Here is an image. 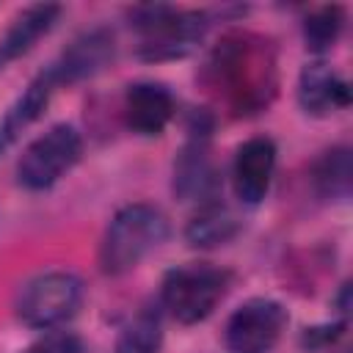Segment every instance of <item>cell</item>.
Instances as JSON below:
<instances>
[{
  "mask_svg": "<svg viewBox=\"0 0 353 353\" xmlns=\"http://www.w3.org/2000/svg\"><path fill=\"white\" fill-rule=\"evenodd\" d=\"M171 226L160 207L135 201L121 207L99 240V270L105 276H124L135 270L152 251H157Z\"/></svg>",
  "mask_w": 353,
  "mask_h": 353,
  "instance_id": "cell-1",
  "label": "cell"
},
{
  "mask_svg": "<svg viewBox=\"0 0 353 353\" xmlns=\"http://www.w3.org/2000/svg\"><path fill=\"white\" fill-rule=\"evenodd\" d=\"M130 19L141 33L138 58L143 61L185 58L201 44L210 28L204 11H182L171 6H138L130 11Z\"/></svg>",
  "mask_w": 353,
  "mask_h": 353,
  "instance_id": "cell-2",
  "label": "cell"
},
{
  "mask_svg": "<svg viewBox=\"0 0 353 353\" xmlns=\"http://www.w3.org/2000/svg\"><path fill=\"white\" fill-rule=\"evenodd\" d=\"M229 290V273L210 262L179 265L165 273L157 306L182 325L207 320Z\"/></svg>",
  "mask_w": 353,
  "mask_h": 353,
  "instance_id": "cell-3",
  "label": "cell"
},
{
  "mask_svg": "<svg viewBox=\"0 0 353 353\" xmlns=\"http://www.w3.org/2000/svg\"><path fill=\"white\" fill-rule=\"evenodd\" d=\"M83 301V281L72 270H44L28 279L14 301L17 317L36 331L58 328L72 320Z\"/></svg>",
  "mask_w": 353,
  "mask_h": 353,
  "instance_id": "cell-4",
  "label": "cell"
},
{
  "mask_svg": "<svg viewBox=\"0 0 353 353\" xmlns=\"http://www.w3.org/2000/svg\"><path fill=\"white\" fill-rule=\"evenodd\" d=\"M83 157V135L74 124H52L25 146L17 160V182L25 190H50Z\"/></svg>",
  "mask_w": 353,
  "mask_h": 353,
  "instance_id": "cell-5",
  "label": "cell"
},
{
  "mask_svg": "<svg viewBox=\"0 0 353 353\" xmlns=\"http://www.w3.org/2000/svg\"><path fill=\"white\" fill-rule=\"evenodd\" d=\"M287 309L273 298H248L226 320V347L232 353H268L287 328Z\"/></svg>",
  "mask_w": 353,
  "mask_h": 353,
  "instance_id": "cell-6",
  "label": "cell"
},
{
  "mask_svg": "<svg viewBox=\"0 0 353 353\" xmlns=\"http://www.w3.org/2000/svg\"><path fill=\"white\" fill-rule=\"evenodd\" d=\"M221 176L210 154V124H193L190 141L174 160V193L182 201L207 204L218 199Z\"/></svg>",
  "mask_w": 353,
  "mask_h": 353,
  "instance_id": "cell-7",
  "label": "cell"
},
{
  "mask_svg": "<svg viewBox=\"0 0 353 353\" xmlns=\"http://www.w3.org/2000/svg\"><path fill=\"white\" fill-rule=\"evenodd\" d=\"M116 55V39L108 28H94L80 33L66 44V50L47 66L50 74L55 77L58 88L61 85H74L80 80L94 77L102 72Z\"/></svg>",
  "mask_w": 353,
  "mask_h": 353,
  "instance_id": "cell-8",
  "label": "cell"
},
{
  "mask_svg": "<svg viewBox=\"0 0 353 353\" xmlns=\"http://www.w3.org/2000/svg\"><path fill=\"white\" fill-rule=\"evenodd\" d=\"M273 174H276V143L270 138L256 135L237 146L232 163V185H234V196L243 204L254 207L265 201L273 185Z\"/></svg>",
  "mask_w": 353,
  "mask_h": 353,
  "instance_id": "cell-9",
  "label": "cell"
},
{
  "mask_svg": "<svg viewBox=\"0 0 353 353\" xmlns=\"http://www.w3.org/2000/svg\"><path fill=\"white\" fill-rule=\"evenodd\" d=\"M176 113V99L165 83L141 80L124 91V121L143 138L160 135Z\"/></svg>",
  "mask_w": 353,
  "mask_h": 353,
  "instance_id": "cell-10",
  "label": "cell"
},
{
  "mask_svg": "<svg viewBox=\"0 0 353 353\" xmlns=\"http://www.w3.org/2000/svg\"><path fill=\"white\" fill-rule=\"evenodd\" d=\"M298 105L309 116H331L350 105V83L328 61L314 58L298 74Z\"/></svg>",
  "mask_w": 353,
  "mask_h": 353,
  "instance_id": "cell-11",
  "label": "cell"
},
{
  "mask_svg": "<svg viewBox=\"0 0 353 353\" xmlns=\"http://www.w3.org/2000/svg\"><path fill=\"white\" fill-rule=\"evenodd\" d=\"M58 91L55 77L50 74V69H41L28 88L14 99V105L6 110V116L0 119V157L19 141V135L47 110L52 94Z\"/></svg>",
  "mask_w": 353,
  "mask_h": 353,
  "instance_id": "cell-12",
  "label": "cell"
},
{
  "mask_svg": "<svg viewBox=\"0 0 353 353\" xmlns=\"http://www.w3.org/2000/svg\"><path fill=\"white\" fill-rule=\"evenodd\" d=\"M58 17H61V6H52V3H39L25 8L0 39V69H6L11 61L30 52L36 41L52 30Z\"/></svg>",
  "mask_w": 353,
  "mask_h": 353,
  "instance_id": "cell-13",
  "label": "cell"
},
{
  "mask_svg": "<svg viewBox=\"0 0 353 353\" xmlns=\"http://www.w3.org/2000/svg\"><path fill=\"white\" fill-rule=\"evenodd\" d=\"M237 232H240V218L226 204L212 199L207 204H199V210L185 226V240L190 248L210 251V248H218L234 240Z\"/></svg>",
  "mask_w": 353,
  "mask_h": 353,
  "instance_id": "cell-14",
  "label": "cell"
},
{
  "mask_svg": "<svg viewBox=\"0 0 353 353\" xmlns=\"http://www.w3.org/2000/svg\"><path fill=\"white\" fill-rule=\"evenodd\" d=\"M312 182L323 199H347L350 182H353L350 149L334 146V149L323 152V157H317V163L312 168Z\"/></svg>",
  "mask_w": 353,
  "mask_h": 353,
  "instance_id": "cell-15",
  "label": "cell"
},
{
  "mask_svg": "<svg viewBox=\"0 0 353 353\" xmlns=\"http://www.w3.org/2000/svg\"><path fill=\"white\" fill-rule=\"evenodd\" d=\"M163 347V309L143 306L119 334L113 353H160Z\"/></svg>",
  "mask_w": 353,
  "mask_h": 353,
  "instance_id": "cell-16",
  "label": "cell"
},
{
  "mask_svg": "<svg viewBox=\"0 0 353 353\" xmlns=\"http://www.w3.org/2000/svg\"><path fill=\"white\" fill-rule=\"evenodd\" d=\"M342 28H345V11L339 6L314 8L303 19V41H306V50L320 58L323 52H328L339 41Z\"/></svg>",
  "mask_w": 353,
  "mask_h": 353,
  "instance_id": "cell-17",
  "label": "cell"
},
{
  "mask_svg": "<svg viewBox=\"0 0 353 353\" xmlns=\"http://www.w3.org/2000/svg\"><path fill=\"white\" fill-rule=\"evenodd\" d=\"M30 353H85V345L74 331L58 325V328L41 331V336L33 342Z\"/></svg>",
  "mask_w": 353,
  "mask_h": 353,
  "instance_id": "cell-18",
  "label": "cell"
},
{
  "mask_svg": "<svg viewBox=\"0 0 353 353\" xmlns=\"http://www.w3.org/2000/svg\"><path fill=\"white\" fill-rule=\"evenodd\" d=\"M347 328V320H334V323H323V325H312L301 334V345L306 350H323V347H331Z\"/></svg>",
  "mask_w": 353,
  "mask_h": 353,
  "instance_id": "cell-19",
  "label": "cell"
},
{
  "mask_svg": "<svg viewBox=\"0 0 353 353\" xmlns=\"http://www.w3.org/2000/svg\"><path fill=\"white\" fill-rule=\"evenodd\" d=\"M334 309L347 320V312H350V284L347 281L339 287V295L334 298Z\"/></svg>",
  "mask_w": 353,
  "mask_h": 353,
  "instance_id": "cell-20",
  "label": "cell"
}]
</instances>
